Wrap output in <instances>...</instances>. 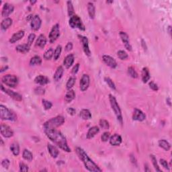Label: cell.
Masks as SVG:
<instances>
[{"label":"cell","mask_w":172,"mask_h":172,"mask_svg":"<svg viewBox=\"0 0 172 172\" xmlns=\"http://www.w3.org/2000/svg\"><path fill=\"white\" fill-rule=\"evenodd\" d=\"M118 57L119 58L120 60H126V59H128V55L127 54L126 52H125L124 50H120L117 52Z\"/></svg>","instance_id":"cell-43"},{"label":"cell","mask_w":172,"mask_h":172,"mask_svg":"<svg viewBox=\"0 0 172 172\" xmlns=\"http://www.w3.org/2000/svg\"><path fill=\"white\" fill-rule=\"evenodd\" d=\"M60 36V27L59 24H56L52 26L51 30L50 32L49 36V41L50 43H54Z\"/></svg>","instance_id":"cell-8"},{"label":"cell","mask_w":172,"mask_h":172,"mask_svg":"<svg viewBox=\"0 0 172 172\" xmlns=\"http://www.w3.org/2000/svg\"><path fill=\"white\" fill-rule=\"evenodd\" d=\"M109 100H110V105H111L112 110H113L114 114H115L116 118H117L118 121L120 122V124L121 125H122L123 118H122V111H121V109H120L119 105H118L116 97H114V95L110 94L109 95Z\"/></svg>","instance_id":"cell-4"},{"label":"cell","mask_w":172,"mask_h":172,"mask_svg":"<svg viewBox=\"0 0 172 172\" xmlns=\"http://www.w3.org/2000/svg\"><path fill=\"white\" fill-rule=\"evenodd\" d=\"M42 63V59L39 56H34L32 58H31L30 61V65L31 66H35V65H39Z\"/></svg>","instance_id":"cell-34"},{"label":"cell","mask_w":172,"mask_h":172,"mask_svg":"<svg viewBox=\"0 0 172 172\" xmlns=\"http://www.w3.org/2000/svg\"><path fill=\"white\" fill-rule=\"evenodd\" d=\"M88 11L90 18L93 20L95 16V7L92 2H89L88 3Z\"/></svg>","instance_id":"cell-25"},{"label":"cell","mask_w":172,"mask_h":172,"mask_svg":"<svg viewBox=\"0 0 172 172\" xmlns=\"http://www.w3.org/2000/svg\"><path fill=\"white\" fill-rule=\"evenodd\" d=\"M35 82L36 84L40 85V86H44V85L49 83V79H48V78L47 77H46V76L40 75L36 77L35 79Z\"/></svg>","instance_id":"cell-21"},{"label":"cell","mask_w":172,"mask_h":172,"mask_svg":"<svg viewBox=\"0 0 172 172\" xmlns=\"http://www.w3.org/2000/svg\"><path fill=\"white\" fill-rule=\"evenodd\" d=\"M150 157H151V159L152 163H153V167H154V168L155 169V170L157 171H159V172L161 171V172H162L161 169L159 168V165L157 163V159H156L155 157V155H151Z\"/></svg>","instance_id":"cell-38"},{"label":"cell","mask_w":172,"mask_h":172,"mask_svg":"<svg viewBox=\"0 0 172 172\" xmlns=\"http://www.w3.org/2000/svg\"><path fill=\"white\" fill-rule=\"evenodd\" d=\"M102 60L108 67L112 68V69H115L117 67V62H116L115 59L112 58V57L109 56V55H103Z\"/></svg>","instance_id":"cell-15"},{"label":"cell","mask_w":172,"mask_h":172,"mask_svg":"<svg viewBox=\"0 0 172 172\" xmlns=\"http://www.w3.org/2000/svg\"><path fill=\"white\" fill-rule=\"evenodd\" d=\"M35 38H36V35H35V34H34V33H31L30 35L28 36L27 44H28L30 46H31L32 44V42H34V40H35Z\"/></svg>","instance_id":"cell-47"},{"label":"cell","mask_w":172,"mask_h":172,"mask_svg":"<svg viewBox=\"0 0 172 172\" xmlns=\"http://www.w3.org/2000/svg\"><path fill=\"white\" fill-rule=\"evenodd\" d=\"M20 171H28V167L26 164H25L24 163L21 162L20 163Z\"/></svg>","instance_id":"cell-51"},{"label":"cell","mask_w":172,"mask_h":172,"mask_svg":"<svg viewBox=\"0 0 172 172\" xmlns=\"http://www.w3.org/2000/svg\"><path fill=\"white\" fill-rule=\"evenodd\" d=\"M99 132V128L98 127L95 126L89 129L88 133H87V139H91L93 137H94L97 133Z\"/></svg>","instance_id":"cell-24"},{"label":"cell","mask_w":172,"mask_h":172,"mask_svg":"<svg viewBox=\"0 0 172 172\" xmlns=\"http://www.w3.org/2000/svg\"><path fill=\"white\" fill-rule=\"evenodd\" d=\"M145 118H146V115L144 114V112L142 111V110L139 109L135 110V111H134L133 114V120L142 122V121L145 120Z\"/></svg>","instance_id":"cell-17"},{"label":"cell","mask_w":172,"mask_h":172,"mask_svg":"<svg viewBox=\"0 0 172 172\" xmlns=\"http://www.w3.org/2000/svg\"><path fill=\"white\" fill-rule=\"evenodd\" d=\"M1 145H3V140L1 139Z\"/></svg>","instance_id":"cell-62"},{"label":"cell","mask_w":172,"mask_h":172,"mask_svg":"<svg viewBox=\"0 0 172 172\" xmlns=\"http://www.w3.org/2000/svg\"><path fill=\"white\" fill-rule=\"evenodd\" d=\"M61 52H62V46L61 45H58L57 46V48H55L54 51V56H53V58H54V60L57 61L58 60V59L60 57Z\"/></svg>","instance_id":"cell-37"},{"label":"cell","mask_w":172,"mask_h":172,"mask_svg":"<svg viewBox=\"0 0 172 172\" xmlns=\"http://www.w3.org/2000/svg\"><path fill=\"white\" fill-rule=\"evenodd\" d=\"M41 24H42L41 19H40L39 16L36 15V16L33 17L31 20V23H30L31 29L35 31L39 30L40 26H41Z\"/></svg>","instance_id":"cell-14"},{"label":"cell","mask_w":172,"mask_h":172,"mask_svg":"<svg viewBox=\"0 0 172 172\" xmlns=\"http://www.w3.org/2000/svg\"><path fill=\"white\" fill-rule=\"evenodd\" d=\"M104 80L106 84H108V86L110 87V88L112 89V90H116V86L115 84H114V83L113 82V81H112L111 79H110V77H105L104 78Z\"/></svg>","instance_id":"cell-44"},{"label":"cell","mask_w":172,"mask_h":172,"mask_svg":"<svg viewBox=\"0 0 172 172\" xmlns=\"http://www.w3.org/2000/svg\"><path fill=\"white\" fill-rule=\"evenodd\" d=\"M158 144H159V146H160L161 148H162L163 149H164L165 151H168L170 150L171 145L169 143L168 141H166V140L165 139L159 140L158 142Z\"/></svg>","instance_id":"cell-31"},{"label":"cell","mask_w":172,"mask_h":172,"mask_svg":"<svg viewBox=\"0 0 172 172\" xmlns=\"http://www.w3.org/2000/svg\"><path fill=\"white\" fill-rule=\"evenodd\" d=\"M22 157L25 160L28 161H31L33 159V155L28 149H24L22 153Z\"/></svg>","instance_id":"cell-35"},{"label":"cell","mask_w":172,"mask_h":172,"mask_svg":"<svg viewBox=\"0 0 172 172\" xmlns=\"http://www.w3.org/2000/svg\"><path fill=\"white\" fill-rule=\"evenodd\" d=\"M67 12H68V15H69V17L73 16L74 15V8L73 6V3L71 1H68L67 2Z\"/></svg>","instance_id":"cell-39"},{"label":"cell","mask_w":172,"mask_h":172,"mask_svg":"<svg viewBox=\"0 0 172 172\" xmlns=\"http://www.w3.org/2000/svg\"><path fill=\"white\" fill-rule=\"evenodd\" d=\"M110 143L112 146H119L122 143V137L118 134H114L110 137Z\"/></svg>","instance_id":"cell-18"},{"label":"cell","mask_w":172,"mask_h":172,"mask_svg":"<svg viewBox=\"0 0 172 172\" xmlns=\"http://www.w3.org/2000/svg\"><path fill=\"white\" fill-rule=\"evenodd\" d=\"M110 133L109 132H105L102 134L101 137V139L103 142H107L110 139Z\"/></svg>","instance_id":"cell-48"},{"label":"cell","mask_w":172,"mask_h":172,"mask_svg":"<svg viewBox=\"0 0 172 172\" xmlns=\"http://www.w3.org/2000/svg\"><path fill=\"white\" fill-rule=\"evenodd\" d=\"M0 118L1 120H6L15 121L17 120L16 114L3 105L0 106Z\"/></svg>","instance_id":"cell-5"},{"label":"cell","mask_w":172,"mask_h":172,"mask_svg":"<svg viewBox=\"0 0 172 172\" xmlns=\"http://www.w3.org/2000/svg\"><path fill=\"white\" fill-rule=\"evenodd\" d=\"M149 85L150 88L152 90L155 91V92H157V91L159 90V87H158V86L155 84V83H154L153 82H151L149 83Z\"/></svg>","instance_id":"cell-52"},{"label":"cell","mask_w":172,"mask_h":172,"mask_svg":"<svg viewBox=\"0 0 172 172\" xmlns=\"http://www.w3.org/2000/svg\"><path fill=\"white\" fill-rule=\"evenodd\" d=\"M48 151L49 152V153L52 158H57L59 155V150L55 146H53L52 145H50V144H48L47 146Z\"/></svg>","instance_id":"cell-23"},{"label":"cell","mask_w":172,"mask_h":172,"mask_svg":"<svg viewBox=\"0 0 172 172\" xmlns=\"http://www.w3.org/2000/svg\"><path fill=\"white\" fill-rule=\"evenodd\" d=\"M106 3H113V1H106Z\"/></svg>","instance_id":"cell-61"},{"label":"cell","mask_w":172,"mask_h":172,"mask_svg":"<svg viewBox=\"0 0 172 172\" xmlns=\"http://www.w3.org/2000/svg\"><path fill=\"white\" fill-rule=\"evenodd\" d=\"M10 161L9 159H3V160L1 161V165H2V167H3V168L8 169V168H9V167H10Z\"/></svg>","instance_id":"cell-49"},{"label":"cell","mask_w":172,"mask_h":172,"mask_svg":"<svg viewBox=\"0 0 172 172\" xmlns=\"http://www.w3.org/2000/svg\"><path fill=\"white\" fill-rule=\"evenodd\" d=\"M30 48V46L27 43L20 44V45H18L16 47L17 51L20 53H22V54H25V53L28 52Z\"/></svg>","instance_id":"cell-26"},{"label":"cell","mask_w":172,"mask_h":172,"mask_svg":"<svg viewBox=\"0 0 172 172\" xmlns=\"http://www.w3.org/2000/svg\"><path fill=\"white\" fill-rule=\"evenodd\" d=\"M75 81H76V78L75 77H71L69 78V80L67 81V84H66V88L67 90H69L73 88V86L75 84Z\"/></svg>","instance_id":"cell-40"},{"label":"cell","mask_w":172,"mask_h":172,"mask_svg":"<svg viewBox=\"0 0 172 172\" xmlns=\"http://www.w3.org/2000/svg\"><path fill=\"white\" fill-rule=\"evenodd\" d=\"M12 24V20L10 18H6L1 23V28L3 30H6Z\"/></svg>","instance_id":"cell-27"},{"label":"cell","mask_w":172,"mask_h":172,"mask_svg":"<svg viewBox=\"0 0 172 172\" xmlns=\"http://www.w3.org/2000/svg\"><path fill=\"white\" fill-rule=\"evenodd\" d=\"M65 118L62 116H57L48 120L43 125L44 129H56L64 124Z\"/></svg>","instance_id":"cell-3"},{"label":"cell","mask_w":172,"mask_h":172,"mask_svg":"<svg viewBox=\"0 0 172 172\" xmlns=\"http://www.w3.org/2000/svg\"><path fill=\"white\" fill-rule=\"evenodd\" d=\"M166 102L167 104H168L169 106H171V99L169 98V97H168V98L166 99Z\"/></svg>","instance_id":"cell-58"},{"label":"cell","mask_w":172,"mask_h":172,"mask_svg":"<svg viewBox=\"0 0 172 172\" xmlns=\"http://www.w3.org/2000/svg\"><path fill=\"white\" fill-rule=\"evenodd\" d=\"M14 10V7L13 5L9 3H6L3 5V9L1 12L2 17H8L13 12Z\"/></svg>","instance_id":"cell-16"},{"label":"cell","mask_w":172,"mask_h":172,"mask_svg":"<svg viewBox=\"0 0 172 172\" xmlns=\"http://www.w3.org/2000/svg\"><path fill=\"white\" fill-rule=\"evenodd\" d=\"M151 75L149 73V71L147 67H144L143 70H142V81L143 83L148 82V81L150 79Z\"/></svg>","instance_id":"cell-30"},{"label":"cell","mask_w":172,"mask_h":172,"mask_svg":"<svg viewBox=\"0 0 172 172\" xmlns=\"http://www.w3.org/2000/svg\"><path fill=\"white\" fill-rule=\"evenodd\" d=\"M63 72H64V69H63L62 66H59L57 67L56 71H55L54 74V76H53V79L56 81V82H58L62 77Z\"/></svg>","instance_id":"cell-28"},{"label":"cell","mask_w":172,"mask_h":172,"mask_svg":"<svg viewBox=\"0 0 172 172\" xmlns=\"http://www.w3.org/2000/svg\"><path fill=\"white\" fill-rule=\"evenodd\" d=\"M67 112L68 114H70V115H71V116L75 115V114H76V110L74 109L73 108H68L67 109Z\"/></svg>","instance_id":"cell-54"},{"label":"cell","mask_w":172,"mask_h":172,"mask_svg":"<svg viewBox=\"0 0 172 172\" xmlns=\"http://www.w3.org/2000/svg\"><path fill=\"white\" fill-rule=\"evenodd\" d=\"M79 63H77V64H76L75 66L73 67V69H72V70H71L72 74L75 75V74L78 72V71H79Z\"/></svg>","instance_id":"cell-53"},{"label":"cell","mask_w":172,"mask_h":172,"mask_svg":"<svg viewBox=\"0 0 172 172\" xmlns=\"http://www.w3.org/2000/svg\"><path fill=\"white\" fill-rule=\"evenodd\" d=\"M74 61H75V57H74V55L73 54H69L65 58L64 61H63V65H64V66L66 69H69L73 64Z\"/></svg>","instance_id":"cell-19"},{"label":"cell","mask_w":172,"mask_h":172,"mask_svg":"<svg viewBox=\"0 0 172 172\" xmlns=\"http://www.w3.org/2000/svg\"><path fill=\"white\" fill-rule=\"evenodd\" d=\"M46 137L61 149L66 152H71V150L68 146L66 138L60 131L57 129H44Z\"/></svg>","instance_id":"cell-1"},{"label":"cell","mask_w":172,"mask_h":172,"mask_svg":"<svg viewBox=\"0 0 172 172\" xmlns=\"http://www.w3.org/2000/svg\"><path fill=\"white\" fill-rule=\"evenodd\" d=\"M79 116L84 120H89L92 118V114L88 109H83L79 112Z\"/></svg>","instance_id":"cell-29"},{"label":"cell","mask_w":172,"mask_h":172,"mask_svg":"<svg viewBox=\"0 0 172 172\" xmlns=\"http://www.w3.org/2000/svg\"><path fill=\"white\" fill-rule=\"evenodd\" d=\"M75 93L73 90H69V92H67L65 96V100L67 103H70L75 99Z\"/></svg>","instance_id":"cell-32"},{"label":"cell","mask_w":172,"mask_h":172,"mask_svg":"<svg viewBox=\"0 0 172 172\" xmlns=\"http://www.w3.org/2000/svg\"><path fill=\"white\" fill-rule=\"evenodd\" d=\"M8 69V67L7 66V65H6V66H3V67H2L1 68V73H3V71H6V70H7Z\"/></svg>","instance_id":"cell-57"},{"label":"cell","mask_w":172,"mask_h":172,"mask_svg":"<svg viewBox=\"0 0 172 172\" xmlns=\"http://www.w3.org/2000/svg\"><path fill=\"white\" fill-rule=\"evenodd\" d=\"M24 31L20 30L17 32H16L12 35L11 39H10V42L12 44H14L15 42H18V40L22 39V38L24 37Z\"/></svg>","instance_id":"cell-20"},{"label":"cell","mask_w":172,"mask_h":172,"mask_svg":"<svg viewBox=\"0 0 172 172\" xmlns=\"http://www.w3.org/2000/svg\"><path fill=\"white\" fill-rule=\"evenodd\" d=\"M35 93L37 95H44L45 93V90L44 88H42V87H37L35 89Z\"/></svg>","instance_id":"cell-46"},{"label":"cell","mask_w":172,"mask_h":172,"mask_svg":"<svg viewBox=\"0 0 172 172\" xmlns=\"http://www.w3.org/2000/svg\"><path fill=\"white\" fill-rule=\"evenodd\" d=\"M141 42H142V46H143V48H144V50H146V48H147V47H146V43H145V42L144 41V40H143L142 39L141 40Z\"/></svg>","instance_id":"cell-56"},{"label":"cell","mask_w":172,"mask_h":172,"mask_svg":"<svg viewBox=\"0 0 172 172\" xmlns=\"http://www.w3.org/2000/svg\"><path fill=\"white\" fill-rule=\"evenodd\" d=\"M90 77L87 74H84L81 78L80 82H79V88L82 92H85L88 90L90 86Z\"/></svg>","instance_id":"cell-10"},{"label":"cell","mask_w":172,"mask_h":172,"mask_svg":"<svg viewBox=\"0 0 172 172\" xmlns=\"http://www.w3.org/2000/svg\"><path fill=\"white\" fill-rule=\"evenodd\" d=\"M160 163L162 165V167L163 168L167 169V170H169V165H168V163H167V161L165 160V159H160Z\"/></svg>","instance_id":"cell-50"},{"label":"cell","mask_w":172,"mask_h":172,"mask_svg":"<svg viewBox=\"0 0 172 172\" xmlns=\"http://www.w3.org/2000/svg\"><path fill=\"white\" fill-rule=\"evenodd\" d=\"M99 126L104 130H108L110 128V124L107 120L105 119H101L99 120Z\"/></svg>","instance_id":"cell-41"},{"label":"cell","mask_w":172,"mask_h":172,"mask_svg":"<svg viewBox=\"0 0 172 172\" xmlns=\"http://www.w3.org/2000/svg\"><path fill=\"white\" fill-rule=\"evenodd\" d=\"M72 48H73V44H72V42H68L67 45L65 46V50L66 51H70V50H72Z\"/></svg>","instance_id":"cell-55"},{"label":"cell","mask_w":172,"mask_h":172,"mask_svg":"<svg viewBox=\"0 0 172 172\" xmlns=\"http://www.w3.org/2000/svg\"><path fill=\"white\" fill-rule=\"evenodd\" d=\"M78 37H79L81 42L82 43V46H83V48H84V52L86 53V55H88V56H90L91 51H90V47H89V41H88V38L82 35H78Z\"/></svg>","instance_id":"cell-13"},{"label":"cell","mask_w":172,"mask_h":172,"mask_svg":"<svg viewBox=\"0 0 172 172\" xmlns=\"http://www.w3.org/2000/svg\"><path fill=\"white\" fill-rule=\"evenodd\" d=\"M1 90L2 92H3L4 93H7V94L9 95L10 97H12V99H14V100L18 101V102H20L22 100V95H20V93L14 92V91H12L10 89H7L6 88H4L2 84H1Z\"/></svg>","instance_id":"cell-9"},{"label":"cell","mask_w":172,"mask_h":172,"mask_svg":"<svg viewBox=\"0 0 172 172\" xmlns=\"http://www.w3.org/2000/svg\"><path fill=\"white\" fill-rule=\"evenodd\" d=\"M120 37L122 41L124 44L125 48H126V50H129V51H131L132 50V46L130 43V39H129V37L127 34L125 32L120 31L119 33Z\"/></svg>","instance_id":"cell-11"},{"label":"cell","mask_w":172,"mask_h":172,"mask_svg":"<svg viewBox=\"0 0 172 172\" xmlns=\"http://www.w3.org/2000/svg\"><path fill=\"white\" fill-rule=\"evenodd\" d=\"M69 26L72 28H77L81 30H85V26L83 24L82 20L79 16L77 15H73V16L70 17L69 21Z\"/></svg>","instance_id":"cell-7"},{"label":"cell","mask_w":172,"mask_h":172,"mask_svg":"<svg viewBox=\"0 0 172 172\" xmlns=\"http://www.w3.org/2000/svg\"><path fill=\"white\" fill-rule=\"evenodd\" d=\"M42 104H43L44 109L46 110L50 109L52 106V104L49 101L46 100V99H42Z\"/></svg>","instance_id":"cell-45"},{"label":"cell","mask_w":172,"mask_h":172,"mask_svg":"<svg viewBox=\"0 0 172 172\" xmlns=\"http://www.w3.org/2000/svg\"><path fill=\"white\" fill-rule=\"evenodd\" d=\"M46 38L44 35H40L39 37H38L37 40V42H36V46H39V47L43 48L44 46H45L46 44Z\"/></svg>","instance_id":"cell-22"},{"label":"cell","mask_w":172,"mask_h":172,"mask_svg":"<svg viewBox=\"0 0 172 172\" xmlns=\"http://www.w3.org/2000/svg\"><path fill=\"white\" fill-rule=\"evenodd\" d=\"M76 153H77L78 157L83 161L85 165V167L88 169V171L92 172H101L102 169L93 162L91 159L88 154L85 152V151L81 147L76 148Z\"/></svg>","instance_id":"cell-2"},{"label":"cell","mask_w":172,"mask_h":172,"mask_svg":"<svg viewBox=\"0 0 172 172\" xmlns=\"http://www.w3.org/2000/svg\"><path fill=\"white\" fill-rule=\"evenodd\" d=\"M128 73L131 77L134 78V79H137L138 77L137 72L135 71V69L133 67H129L128 68Z\"/></svg>","instance_id":"cell-42"},{"label":"cell","mask_w":172,"mask_h":172,"mask_svg":"<svg viewBox=\"0 0 172 172\" xmlns=\"http://www.w3.org/2000/svg\"><path fill=\"white\" fill-rule=\"evenodd\" d=\"M0 131H1V135L5 138H10L14 135V132L8 125L1 124L0 126Z\"/></svg>","instance_id":"cell-12"},{"label":"cell","mask_w":172,"mask_h":172,"mask_svg":"<svg viewBox=\"0 0 172 172\" xmlns=\"http://www.w3.org/2000/svg\"><path fill=\"white\" fill-rule=\"evenodd\" d=\"M30 2L31 4H32V5H33V4H35L36 2H37V1H30Z\"/></svg>","instance_id":"cell-60"},{"label":"cell","mask_w":172,"mask_h":172,"mask_svg":"<svg viewBox=\"0 0 172 172\" xmlns=\"http://www.w3.org/2000/svg\"><path fill=\"white\" fill-rule=\"evenodd\" d=\"M171 26H169L168 27V31H169V34H171Z\"/></svg>","instance_id":"cell-59"},{"label":"cell","mask_w":172,"mask_h":172,"mask_svg":"<svg viewBox=\"0 0 172 172\" xmlns=\"http://www.w3.org/2000/svg\"><path fill=\"white\" fill-rule=\"evenodd\" d=\"M10 150L12 151V153L14 155L18 156L20 154V146H19L18 143L16 142H14L10 145Z\"/></svg>","instance_id":"cell-33"},{"label":"cell","mask_w":172,"mask_h":172,"mask_svg":"<svg viewBox=\"0 0 172 172\" xmlns=\"http://www.w3.org/2000/svg\"><path fill=\"white\" fill-rule=\"evenodd\" d=\"M1 82L10 88H16L18 84V79L16 75L8 74L3 76L1 79Z\"/></svg>","instance_id":"cell-6"},{"label":"cell","mask_w":172,"mask_h":172,"mask_svg":"<svg viewBox=\"0 0 172 172\" xmlns=\"http://www.w3.org/2000/svg\"><path fill=\"white\" fill-rule=\"evenodd\" d=\"M53 56H54V50L52 48H50L44 52V59L45 60H50Z\"/></svg>","instance_id":"cell-36"}]
</instances>
